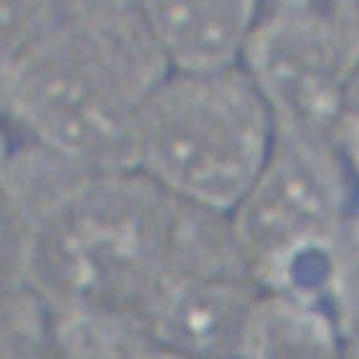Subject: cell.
<instances>
[{
  "label": "cell",
  "instance_id": "1",
  "mask_svg": "<svg viewBox=\"0 0 359 359\" xmlns=\"http://www.w3.org/2000/svg\"><path fill=\"white\" fill-rule=\"evenodd\" d=\"M11 184L26 235V290L54 318L140 326L187 270L232 235L138 168H90L13 133Z\"/></svg>",
  "mask_w": 359,
  "mask_h": 359
},
{
  "label": "cell",
  "instance_id": "2",
  "mask_svg": "<svg viewBox=\"0 0 359 359\" xmlns=\"http://www.w3.org/2000/svg\"><path fill=\"white\" fill-rule=\"evenodd\" d=\"M171 62L133 0H59L0 74V112L21 140L90 168H133L135 140Z\"/></svg>",
  "mask_w": 359,
  "mask_h": 359
},
{
  "label": "cell",
  "instance_id": "3",
  "mask_svg": "<svg viewBox=\"0 0 359 359\" xmlns=\"http://www.w3.org/2000/svg\"><path fill=\"white\" fill-rule=\"evenodd\" d=\"M276 140V115L242 59L173 67L143 112L133 168L173 199L229 217Z\"/></svg>",
  "mask_w": 359,
  "mask_h": 359
},
{
  "label": "cell",
  "instance_id": "4",
  "mask_svg": "<svg viewBox=\"0 0 359 359\" xmlns=\"http://www.w3.org/2000/svg\"><path fill=\"white\" fill-rule=\"evenodd\" d=\"M357 222L359 179L344 143L283 130L248 196L229 215L263 290L324 304Z\"/></svg>",
  "mask_w": 359,
  "mask_h": 359
},
{
  "label": "cell",
  "instance_id": "5",
  "mask_svg": "<svg viewBox=\"0 0 359 359\" xmlns=\"http://www.w3.org/2000/svg\"><path fill=\"white\" fill-rule=\"evenodd\" d=\"M242 64L268 100L278 130L341 143L359 69L357 18L321 0L265 8Z\"/></svg>",
  "mask_w": 359,
  "mask_h": 359
},
{
  "label": "cell",
  "instance_id": "6",
  "mask_svg": "<svg viewBox=\"0 0 359 359\" xmlns=\"http://www.w3.org/2000/svg\"><path fill=\"white\" fill-rule=\"evenodd\" d=\"M171 67L240 62L268 0H133Z\"/></svg>",
  "mask_w": 359,
  "mask_h": 359
},
{
  "label": "cell",
  "instance_id": "7",
  "mask_svg": "<svg viewBox=\"0 0 359 359\" xmlns=\"http://www.w3.org/2000/svg\"><path fill=\"white\" fill-rule=\"evenodd\" d=\"M240 359H349V352L329 304L265 290Z\"/></svg>",
  "mask_w": 359,
  "mask_h": 359
},
{
  "label": "cell",
  "instance_id": "8",
  "mask_svg": "<svg viewBox=\"0 0 359 359\" xmlns=\"http://www.w3.org/2000/svg\"><path fill=\"white\" fill-rule=\"evenodd\" d=\"M62 359H187L130 321L54 318Z\"/></svg>",
  "mask_w": 359,
  "mask_h": 359
},
{
  "label": "cell",
  "instance_id": "9",
  "mask_svg": "<svg viewBox=\"0 0 359 359\" xmlns=\"http://www.w3.org/2000/svg\"><path fill=\"white\" fill-rule=\"evenodd\" d=\"M13 130L0 112V311L28 296L26 290V235L21 209L11 184Z\"/></svg>",
  "mask_w": 359,
  "mask_h": 359
},
{
  "label": "cell",
  "instance_id": "10",
  "mask_svg": "<svg viewBox=\"0 0 359 359\" xmlns=\"http://www.w3.org/2000/svg\"><path fill=\"white\" fill-rule=\"evenodd\" d=\"M0 359H62L54 316L31 296L0 311Z\"/></svg>",
  "mask_w": 359,
  "mask_h": 359
},
{
  "label": "cell",
  "instance_id": "11",
  "mask_svg": "<svg viewBox=\"0 0 359 359\" xmlns=\"http://www.w3.org/2000/svg\"><path fill=\"white\" fill-rule=\"evenodd\" d=\"M329 309L337 318L349 359H359V222L339 255L329 290Z\"/></svg>",
  "mask_w": 359,
  "mask_h": 359
},
{
  "label": "cell",
  "instance_id": "12",
  "mask_svg": "<svg viewBox=\"0 0 359 359\" xmlns=\"http://www.w3.org/2000/svg\"><path fill=\"white\" fill-rule=\"evenodd\" d=\"M59 0H0V74L46 31Z\"/></svg>",
  "mask_w": 359,
  "mask_h": 359
},
{
  "label": "cell",
  "instance_id": "13",
  "mask_svg": "<svg viewBox=\"0 0 359 359\" xmlns=\"http://www.w3.org/2000/svg\"><path fill=\"white\" fill-rule=\"evenodd\" d=\"M341 143H344L346 153H349V161H352L354 173H357V179H359V125H352V128L344 133Z\"/></svg>",
  "mask_w": 359,
  "mask_h": 359
}]
</instances>
